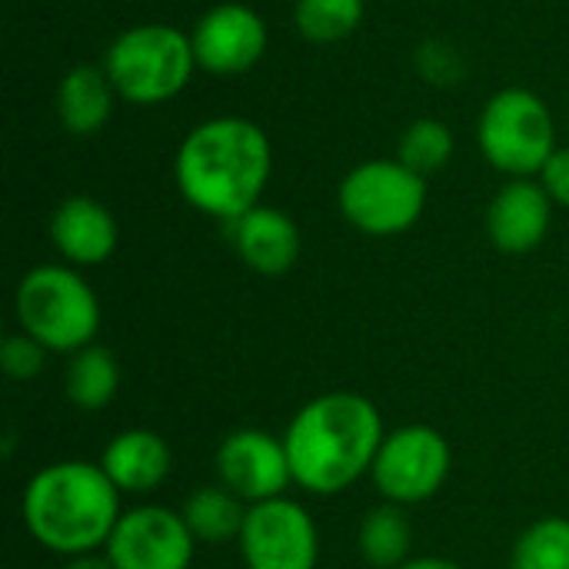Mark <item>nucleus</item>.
Returning <instances> with one entry per match:
<instances>
[{
    "instance_id": "obj_20",
    "label": "nucleus",
    "mask_w": 569,
    "mask_h": 569,
    "mask_svg": "<svg viewBox=\"0 0 569 569\" xmlns=\"http://www.w3.org/2000/svg\"><path fill=\"white\" fill-rule=\"evenodd\" d=\"M363 563L373 569H397L410 560L413 550V530L410 520L397 503L377 507L363 517L360 537H357Z\"/></svg>"
},
{
    "instance_id": "obj_21",
    "label": "nucleus",
    "mask_w": 569,
    "mask_h": 569,
    "mask_svg": "<svg viewBox=\"0 0 569 569\" xmlns=\"http://www.w3.org/2000/svg\"><path fill=\"white\" fill-rule=\"evenodd\" d=\"M513 569H569V520L543 517L530 523L510 553Z\"/></svg>"
},
{
    "instance_id": "obj_2",
    "label": "nucleus",
    "mask_w": 569,
    "mask_h": 569,
    "mask_svg": "<svg viewBox=\"0 0 569 569\" xmlns=\"http://www.w3.org/2000/svg\"><path fill=\"white\" fill-rule=\"evenodd\" d=\"M387 430L360 393H323L297 410L283 433L293 483L317 497H337L373 470Z\"/></svg>"
},
{
    "instance_id": "obj_27",
    "label": "nucleus",
    "mask_w": 569,
    "mask_h": 569,
    "mask_svg": "<svg viewBox=\"0 0 569 569\" xmlns=\"http://www.w3.org/2000/svg\"><path fill=\"white\" fill-rule=\"evenodd\" d=\"M397 569H463L453 560H443V557H420V560H407L403 567Z\"/></svg>"
},
{
    "instance_id": "obj_11",
    "label": "nucleus",
    "mask_w": 569,
    "mask_h": 569,
    "mask_svg": "<svg viewBox=\"0 0 569 569\" xmlns=\"http://www.w3.org/2000/svg\"><path fill=\"white\" fill-rule=\"evenodd\" d=\"M217 477L220 487H227L247 507L287 497V487L293 483L283 440L263 430H233L223 437L217 447Z\"/></svg>"
},
{
    "instance_id": "obj_18",
    "label": "nucleus",
    "mask_w": 569,
    "mask_h": 569,
    "mask_svg": "<svg viewBox=\"0 0 569 569\" xmlns=\"http://www.w3.org/2000/svg\"><path fill=\"white\" fill-rule=\"evenodd\" d=\"M247 510L250 507L240 497H233L227 487H200L187 497L180 517L197 543H230L240 540Z\"/></svg>"
},
{
    "instance_id": "obj_14",
    "label": "nucleus",
    "mask_w": 569,
    "mask_h": 569,
    "mask_svg": "<svg viewBox=\"0 0 569 569\" xmlns=\"http://www.w3.org/2000/svg\"><path fill=\"white\" fill-rule=\"evenodd\" d=\"M227 227H230L233 250L260 277H283L300 257V230L293 217H287L277 207L257 203L253 210H247Z\"/></svg>"
},
{
    "instance_id": "obj_25",
    "label": "nucleus",
    "mask_w": 569,
    "mask_h": 569,
    "mask_svg": "<svg viewBox=\"0 0 569 569\" xmlns=\"http://www.w3.org/2000/svg\"><path fill=\"white\" fill-rule=\"evenodd\" d=\"M540 183H543V190L550 193L553 203L569 207V147H557V153L540 170Z\"/></svg>"
},
{
    "instance_id": "obj_12",
    "label": "nucleus",
    "mask_w": 569,
    "mask_h": 569,
    "mask_svg": "<svg viewBox=\"0 0 569 569\" xmlns=\"http://www.w3.org/2000/svg\"><path fill=\"white\" fill-rule=\"evenodd\" d=\"M197 67L217 77L247 73L267 50V23L247 3H217L210 7L193 33Z\"/></svg>"
},
{
    "instance_id": "obj_7",
    "label": "nucleus",
    "mask_w": 569,
    "mask_h": 569,
    "mask_svg": "<svg viewBox=\"0 0 569 569\" xmlns=\"http://www.w3.org/2000/svg\"><path fill=\"white\" fill-rule=\"evenodd\" d=\"M340 213L370 237H397L410 230L427 207V177L400 160H367L340 183Z\"/></svg>"
},
{
    "instance_id": "obj_15",
    "label": "nucleus",
    "mask_w": 569,
    "mask_h": 569,
    "mask_svg": "<svg viewBox=\"0 0 569 569\" xmlns=\"http://www.w3.org/2000/svg\"><path fill=\"white\" fill-rule=\"evenodd\" d=\"M50 240L73 267H97L117 250V220L93 197H67L50 217Z\"/></svg>"
},
{
    "instance_id": "obj_4",
    "label": "nucleus",
    "mask_w": 569,
    "mask_h": 569,
    "mask_svg": "<svg viewBox=\"0 0 569 569\" xmlns=\"http://www.w3.org/2000/svg\"><path fill=\"white\" fill-rule=\"evenodd\" d=\"M17 323L50 353H77L100 330V303L90 283L60 263H40L23 273L13 293Z\"/></svg>"
},
{
    "instance_id": "obj_8",
    "label": "nucleus",
    "mask_w": 569,
    "mask_h": 569,
    "mask_svg": "<svg viewBox=\"0 0 569 569\" xmlns=\"http://www.w3.org/2000/svg\"><path fill=\"white\" fill-rule=\"evenodd\" d=\"M453 453L443 433L427 423H410L383 437L373 460V487L387 503L410 507L430 500L450 477Z\"/></svg>"
},
{
    "instance_id": "obj_10",
    "label": "nucleus",
    "mask_w": 569,
    "mask_h": 569,
    "mask_svg": "<svg viewBox=\"0 0 569 569\" xmlns=\"http://www.w3.org/2000/svg\"><path fill=\"white\" fill-rule=\"evenodd\" d=\"M103 550L113 569H190L197 540L177 510L143 503L120 513Z\"/></svg>"
},
{
    "instance_id": "obj_16",
    "label": "nucleus",
    "mask_w": 569,
    "mask_h": 569,
    "mask_svg": "<svg viewBox=\"0 0 569 569\" xmlns=\"http://www.w3.org/2000/svg\"><path fill=\"white\" fill-rule=\"evenodd\" d=\"M100 467L120 493L147 497L170 477V447L153 430H123L103 447Z\"/></svg>"
},
{
    "instance_id": "obj_28",
    "label": "nucleus",
    "mask_w": 569,
    "mask_h": 569,
    "mask_svg": "<svg viewBox=\"0 0 569 569\" xmlns=\"http://www.w3.org/2000/svg\"><path fill=\"white\" fill-rule=\"evenodd\" d=\"M293 3H297V0H293Z\"/></svg>"
},
{
    "instance_id": "obj_19",
    "label": "nucleus",
    "mask_w": 569,
    "mask_h": 569,
    "mask_svg": "<svg viewBox=\"0 0 569 569\" xmlns=\"http://www.w3.org/2000/svg\"><path fill=\"white\" fill-rule=\"evenodd\" d=\"M63 390L77 410H103L120 390V367H117L113 353L103 347H93V343L70 353V363L63 373Z\"/></svg>"
},
{
    "instance_id": "obj_13",
    "label": "nucleus",
    "mask_w": 569,
    "mask_h": 569,
    "mask_svg": "<svg viewBox=\"0 0 569 569\" xmlns=\"http://www.w3.org/2000/svg\"><path fill=\"white\" fill-rule=\"evenodd\" d=\"M550 213L553 200L543 183H533V177H520L497 190L487 210V233L500 253H530L543 243L550 230Z\"/></svg>"
},
{
    "instance_id": "obj_9",
    "label": "nucleus",
    "mask_w": 569,
    "mask_h": 569,
    "mask_svg": "<svg viewBox=\"0 0 569 569\" xmlns=\"http://www.w3.org/2000/svg\"><path fill=\"white\" fill-rule=\"evenodd\" d=\"M240 557L247 569H317V523L307 507L290 497L253 503L240 530Z\"/></svg>"
},
{
    "instance_id": "obj_6",
    "label": "nucleus",
    "mask_w": 569,
    "mask_h": 569,
    "mask_svg": "<svg viewBox=\"0 0 569 569\" xmlns=\"http://www.w3.org/2000/svg\"><path fill=\"white\" fill-rule=\"evenodd\" d=\"M477 140L490 167L520 180L533 177L557 153V130L547 103L523 87L493 93L477 120Z\"/></svg>"
},
{
    "instance_id": "obj_3",
    "label": "nucleus",
    "mask_w": 569,
    "mask_h": 569,
    "mask_svg": "<svg viewBox=\"0 0 569 569\" xmlns=\"http://www.w3.org/2000/svg\"><path fill=\"white\" fill-rule=\"evenodd\" d=\"M23 527L50 553L83 557L107 547L120 520V490L100 463L60 460L33 473L23 490Z\"/></svg>"
},
{
    "instance_id": "obj_1",
    "label": "nucleus",
    "mask_w": 569,
    "mask_h": 569,
    "mask_svg": "<svg viewBox=\"0 0 569 569\" xmlns=\"http://www.w3.org/2000/svg\"><path fill=\"white\" fill-rule=\"evenodd\" d=\"M273 150L267 133L243 117H213L197 123L173 160L183 200L223 223L253 210L267 190Z\"/></svg>"
},
{
    "instance_id": "obj_22",
    "label": "nucleus",
    "mask_w": 569,
    "mask_h": 569,
    "mask_svg": "<svg viewBox=\"0 0 569 569\" xmlns=\"http://www.w3.org/2000/svg\"><path fill=\"white\" fill-rule=\"evenodd\" d=\"M297 30L313 43H337L350 37L363 20V0H297Z\"/></svg>"
},
{
    "instance_id": "obj_26",
    "label": "nucleus",
    "mask_w": 569,
    "mask_h": 569,
    "mask_svg": "<svg viewBox=\"0 0 569 569\" xmlns=\"http://www.w3.org/2000/svg\"><path fill=\"white\" fill-rule=\"evenodd\" d=\"M63 569H113V563L107 557H97V553H83V557H70Z\"/></svg>"
},
{
    "instance_id": "obj_5",
    "label": "nucleus",
    "mask_w": 569,
    "mask_h": 569,
    "mask_svg": "<svg viewBox=\"0 0 569 569\" xmlns=\"http://www.w3.org/2000/svg\"><path fill=\"white\" fill-rule=\"evenodd\" d=\"M193 40L173 23H137L123 30L103 57L117 97L153 107L173 100L193 77Z\"/></svg>"
},
{
    "instance_id": "obj_24",
    "label": "nucleus",
    "mask_w": 569,
    "mask_h": 569,
    "mask_svg": "<svg viewBox=\"0 0 569 569\" xmlns=\"http://www.w3.org/2000/svg\"><path fill=\"white\" fill-rule=\"evenodd\" d=\"M47 347L43 343H37L30 333H10L7 340H3V347H0V367H3V373L7 377H13V380H33L40 370H43V363H47Z\"/></svg>"
},
{
    "instance_id": "obj_23",
    "label": "nucleus",
    "mask_w": 569,
    "mask_h": 569,
    "mask_svg": "<svg viewBox=\"0 0 569 569\" xmlns=\"http://www.w3.org/2000/svg\"><path fill=\"white\" fill-rule=\"evenodd\" d=\"M450 153H453V133L443 120H433V117L413 120L403 130L400 147H397V160L420 177H430L440 167H447Z\"/></svg>"
},
{
    "instance_id": "obj_17",
    "label": "nucleus",
    "mask_w": 569,
    "mask_h": 569,
    "mask_svg": "<svg viewBox=\"0 0 569 569\" xmlns=\"http://www.w3.org/2000/svg\"><path fill=\"white\" fill-rule=\"evenodd\" d=\"M113 83L107 77L103 67H93V63H77L63 73L60 87H57V117L60 123L77 133V137H90L97 133L110 113H113Z\"/></svg>"
}]
</instances>
